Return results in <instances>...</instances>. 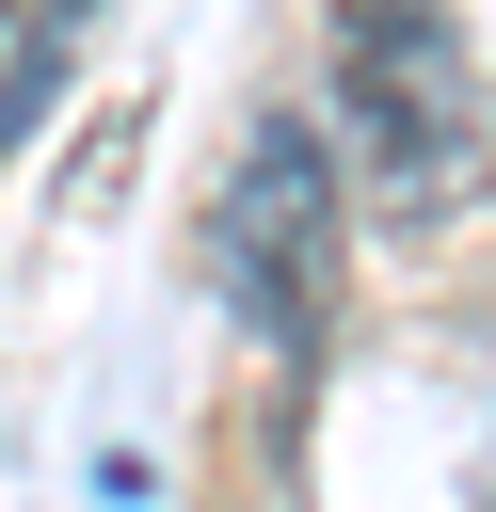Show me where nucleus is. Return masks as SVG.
Instances as JSON below:
<instances>
[{"instance_id": "f03ea898", "label": "nucleus", "mask_w": 496, "mask_h": 512, "mask_svg": "<svg viewBox=\"0 0 496 512\" xmlns=\"http://www.w3.org/2000/svg\"><path fill=\"white\" fill-rule=\"evenodd\" d=\"M208 288L304 368L320 352V320H336V144L304 128V112H272L240 160H224V192H208Z\"/></svg>"}, {"instance_id": "f257e3e1", "label": "nucleus", "mask_w": 496, "mask_h": 512, "mask_svg": "<svg viewBox=\"0 0 496 512\" xmlns=\"http://www.w3.org/2000/svg\"><path fill=\"white\" fill-rule=\"evenodd\" d=\"M320 144L368 192V224L432 240L496 192V80L448 0H336L320 16Z\"/></svg>"}]
</instances>
